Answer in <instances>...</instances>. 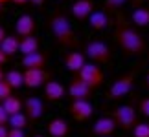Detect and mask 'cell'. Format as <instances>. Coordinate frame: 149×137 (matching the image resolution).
<instances>
[{
	"instance_id": "40",
	"label": "cell",
	"mask_w": 149,
	"mask_h": 137,
	"mask_svg": "<svg viewBox=\"0 0 149 137\" xmlns=\"http://www.w3.org/2000/svg\"><path fill=\"white\" fill-rule=\"evenodd\" d=\"M35 137H44V135H35Z\"/></svg>"
},
{
	"instance_id": "19",
	"label": "cell",
	"mask_w": 149,
	"mask_h": 137,
	"mask_svg": "<svg viewBox=\"0 0 149 137\" xmlns=\"http://www.w3.org/2000/svg\"><path fill=\"white\" fill-rule=\"evenodd\" d=\"M2 104H4V110L8 112L9 117L19 115V113L24 112V101H22L19 95H11L9 99H6V101L2 102Z\"/></svg>"
},
{
	"instance_id": "31",
	"label": "cell",
	"mask_w": 149,
	"mask_h": 137,
	"mask_svg": "<svg viewBox=\"0 0 149 137\" xmlns=\"http://www.w3.org/2000/svg\"><path fill=\"white\" fill-rule=\"evenodd\" d=\"M9 135V126H2L0 124V137H8Z\"/></svg>"
},
{
	"instance_id": "41",
	"label": "cell",
	"mask_w": 149,
	"mask_h": 137,
	"mask_svg": "<svg viewBox=\"0 0 149 137\" xmlns=\"http://www.w3.org/2000/svg\"><path fill=\"white\" fill-rule=\"evenodd\" d=\"M144 2H149V0H144Z\"/></svg>"
},
{
	"instance_id": "9",
	"label": "cell",
	"mask_w": 149,
	"mask_h": 137,
	"mask_svg": "<svg viewBox=\"0 0 149 137\" xmlns=\"http://www.w3.org/2000/svg\"><path fill=\"white\" fill-rule=\"evenodd\" d=\"M52 81V73L46 70H24V86L26 88H41Z\"/></svg>"
},
{
	"instance_id": "34",
	"label": "cell",
	"mask_w": 149,
	"mask_h": 137,
	"mask_svg": "<svg viewBox=\"0 0 149 137\" xmlns=\"http://www.w3.org/2000/svg\"><path fill=\"white\" fill-rule=\"evenodd\" d=\"M44 2L46 0H30V4H33V5H44Z\"/></svg>"
},
{
	"instance_id": "22",
	"label": "cell",
	"mask_w": 149,
	"mask_h": 137,
	"mask_svg": "<svg viewBox=\"0 0 149 137\" xmlns=\"http://www.w3.org/2000/svg\"><path fill=\"white\" fill-rule=\"evenodd\" d=\"M131 22H133L136 27H146V26H149V8H146V5L136 8L133 13H131Z\"/></svg>"
},
{
	"instance_id": "4",
	"label": "cell",
	"mask_w": 149,
	"mask_h": 137,
	"mask_svg": "<svg viewBox=\"0 0 149 137\" xmlns=\"http://www.w3.org/2000/svg\"><path fill=\"white\" fill-rule=\"evenodd\" d=\"M111 117L116 121L118 128H122L123 132H133V128L136 126L138 119H136V108L131 104H122L116 106L111 113Z\"/></svg>"
},
{
	"instance_id": "25",
	"label": "cell",
	"mask_w": 149,
	"mask_h": 137,
	"mask_svg": "<svg viewBox=\"0 0 149 137\" xmlns=\"http://www.w3.org/2000/svg\"><path fill=\"white\" fill-rule=\"evenodd\" d=\"M129 0H105V2H103V9H105L107 13H114V11H118Z\"/></svg>"
},
{
	"instance_id": "10",
	"label": "cell",
	"mask_w": 149,
	"mask_h": 137,
	"mask_svg": "<svg viewBox=\"0 0 149 137\" xmlns=\"http://www.w3.org/2000/svg\"><path fill=\"white\" fill-rule=\"evenodd\" d=\"M44 102L39 99V97H26L24 99V113L28 115L31 124L39 123L44 115Z\"/></svg>"
},
{
	"instance_id": "20",
	"label": "cell",
	"mask_w": 149,
	"mask_h": 137,
	"mask_svg": "<svg viewBox=\"0 0 149 137\" xmlns=\"http://www.w3.org/2000/svg\"><path fill=\"white\" fill-rule=\"evenodd\" d=\"M39 48H41V42L35 35L31 37H26V38H20V51L22 57H28V55H33V53H39Z\"/></svg>"
},
{
	"instance_id": "38",
	"label": "cell",
	"mask_w": 149,
	"mask_h": 137,
	"mask_svg": "<svg viewBox=\"0 0 149 137\" xmlns=\"http://www.w3.org/2000/svg\"><path fill=\"white\" fill-rule=\"evenodd\" d=\"M2 13H4V4L0 2V15H2Z\"/></svg>"
},
{
	"instance_id": "24",
	"label": "cell",
	"mask_w": 149,
	"mask_h": 137,
	"mask_svg": "<svg viewBox=\"0 0 149 137\" xmlns=\"http://www.w3.org/2000/svg\"><path fill=\"white\" fill-rule=\"evenodd\" d=\"M28 124H31V123H30V119H28V115L22 112V113H19V115L9 117V124H8V126L15 128V130H26Z\"/></svg>"
},
{
	"instance_id": "33",
	"label": "cell",
	"mask_w": 149,
	"mask_h": 137,
	"mask_svg": "<svg viewBox=\"0 0 149 137\" xmlns=\"http://www.w3.org/2000/svg\"><path fill=\"white\" fill-rule=\"evenodd\" d=\"M6 37H8V33H6V29L0 26V46H2V42L6 40Z\"/></svg>"
},
{
	"instance_id": "15",
	"label": "cell",
	"mask_w": 149,
	"mask_h": 137,
	"mask_svg": "<svg viewBox=\"0 0 149 137\" xmlns=\"http://www.w3.org/2000/svg\"><path fill=\"white\" fill-rule=\"evenodd\" d=\"M94 13V4L92 0H76L72 4V15L77 20H88L90 15Z\"/></svg>"
},
{
	"instance_id": "14",
	"label": "cell",
	"mask_w": 149,
	"mask_h": 137,
	"mask_svg": "<svg viewBox=\"0 0 149 137\" xmlns=\"http://www.w3.org/2000/svg\"><path fill=\"white\" fill-rule=\"evenodd\" d=\"M116 128H118V124L112 117H100L92 126V134L98 137H112Z\"/></svg>"
},
{
	"instance_id": "13",
	"label": "cell",
	"mask_w": 149,
	"mask_h": 137,
	"mask_svg": "<svg viewBox=\"0 0 149 137\" xmlns=\"http://www.w3.org/2000/svg\"><path fill=\"white\" fill-rule=\"evenodd\" d=\"M68 95V88H65L59 81H52L44 86V99L48 102H59Z\"/></svg>"
},
{
	"instance_id": "32",
	"label": "cell",
	"mask_w": 149,
	"mask_h": 137,
	"mask_svg": "<svg viewBox=\"0 0 149 137\" xmlns=\"http://www.w3.org/2000/svg\"><path fill=\"white\" fill-rule=\"evenodd\" d=\"M8 60H9V57L6 55L2 49H0V66H4V64H6V62H8Z\"/></svg>"
},
{
	"instance_id": "2",
	"label": "cell",
	"mask_w": 149,
	"mask_h": 137,
	"mask_svg": "<svg viewBox=\"0 0 149 137\" xmlns=\"http://www.w3.org/2000/svg\"><path fill=\"white\" fill-rule=\"evenodd\" d=\"M48 26H50V31H52V35H54L55 42L59 46H63V48H77L79 40H77L76 31H74L70 20H68V16L65 13L55 11V13L50 16Z\"/></svg>"
},
{
	"instance_id": "12",
	"label": "cell",
	"mask_w": 149,
	"mask_h": 137,
	"mask_svg": "<svg viewBox=\"0 0 149 137\" xmlns=\"http://www.w3.org/2000/svg\"><path fill=\"white\" fill-rule=\"evenodd\" d=\"M85 59H87L85 53H81V51H77V49H72V51H68L66 57H65V68L72 73V75H77V73L85 68V64H87Z\"/></svg>"
},
{
	"instance_id": "28",
	"label": "cell",
	"mask_w": 149,
	"mask_h": 137,
	"mask_svg": "<svg viewBox=\"0 0 149 137\" xmlns=\"http://www.w3.org/2000/svg\"><path fill=\"white\" fill-rule=\"evenodd\" d=\"M138 112H140L146 119H149V97H146V99H142V101L138 102Z\"/></svg>"
},
{
	"instance_id": "6",
	"label": "cell",
	"mask_w": 149,
	"mask_h": 137,
	"mask_svg": "<svg viewBox=\"0 0 149 137\" xmlns=\"http://www.w3.org/2000/svg\"><path fill=\"white\" fill-rule=\"evenodd\" d=\"M94 90L88 86L79 75H72L70 84H68V99L74 101H88L92 97Z\"/></svg>"
},
{
	"instance_id": "3",
	"label": "cell",
	"mask_w": 149,
	"mask_h": 137,
	"mask_svg": "<svg viewBox=\"0 0 149 137\" xmlns=\"http://www.w3.org/2000/svg\"><path fill=\"white\" fill-rule=\"evenodd\" d=\"M85 55L87 59H90V62L94 64H109L112 60V49L111 46L101 42V40H88L85 44Z\"/></svg>"
},
{
	"instance_id": "16",
	"label": "cell",
	"mask_w": 149,
	"mask_h": 137,
	"mask_svg": "<svg viewBox=\"0 0 149 137\" xmlns=\"http://www.w3.org/2000/svg\"><path fill=\"white\" fill-rule=\"evenodd\" d=\"M48 62V57L46 53L39 51V53H33V55H28V57H22V68L24 70H44Z\"/></svg>"
},
{
	"instance_id": "39",
	"label": "cell",
	"mask_w": 149,
	"mask_h": 137,
	"mask_svg": "<svg viewBox=\"0 0 149 137\" xmlns=\"http://www.w3.org/2000/svg\"><path fill=\"white\" fill-rule=\"evenodd\" d=\"M0 2H2V4H6V2H11V0H0Z\"/></svg>"
},
{
	"instance_id": "30",
	"label": "cell",
	"mask_w": 149,
	"mask_h": 137,
	"mask_svg": "<svg viewBox=\"0 0 149 137\" xmlns=\"http://www.w3.org/2000/svg\"><path fill=\"white\" fill-rule=\"evenodd\" d=\"M8 137H26L24 130H15V128H9V135Z\"/></svg>"
},
{
	"instance_id": "26",
	"label": "cell",
	"mask_w": 149,
	"mask_h": 137,
	"mask_svg": "<svg viewBox=\"0 0 149 137\" xmlns=\"http://www.w3.org/2000/svg\"><path fill=\"white\" fill-rule=\"evenodd\" d=\"M131 134L133 137H149V123H136Z\"/></svg>"
},
{
	"instance_id": "21",
	"label": "cell",
	"mask_w": 149,
	"mask_h": 137,
	"mask_svg": "<svg viewBox=\"0 0 149 137\" xmlns=\"http://www.w3.org/2000/svg\"><path fill=\"white\" fill-rule=\"evenodd\" d=\"M0 49H2L4 53L11 59L15 53H19V51H20V37L19 35H8V37H6V40L2 42V46H0Z\"/></svg>"
},
{
	"instance_id": "8",
	"label": "cell",
	"mask_w": 149,
	"mask_h": 137,
	"mask_svg": "<svg viewBox=\"0 0 149 137\" xmlns=\"http://www.w3.org/2000/svg\"><path fill=\"white\" fill-rule=\"evenodd\" d=\"M68 113L72 115L74 121L77 123H87L94 113V106L90 101H74L68 106Z\"/></svg>"
},
{
	"instance_id": "1",
	"label": "cell",
	"mask_w": 149,
	"mask_h": 137,
	"mask_svg": "<svg viewBox=\"0 0 149 137\" xmlns=\"http://www.w3.org/2000/svg\"><path fill=\"white\" fill-rule=\"evenodd\" d=\"M114 40H116L118 48L123 51L125 57H142L147 49L144 35L134 26H131L120 18L114 26Z\"/></svg>"
},
{
	"instance_id": "35",
	"label": "cell",
	"mask_w": 149,
	"mask_h": 137,
	"mask_svg": "<svg viewBox=\"0 0 149 137\" xmlns=\"http://www.w3.org/2000/svg\"><path fill=\"white\" fill-rule=\"evenodd\" d=\"M13 4H17V5H24V4H28L30 0H11Z\"/></svg>"
},
{
	"instance_id": "37",
	"label": "cell",
	"mask_w": 149,
	"mask_h": 137,
	"mask_svg": "<svg viewBox=\"0 0 149 137\" xmlns=\"http://www.w3.org/2000/svg\"><path fill=\"white\" fill-rule=\"evenodd\" d=\"M146 88L149 90V73H147V75H146Z\"/></svg>"
},
{
	"instance_id": "7",
	"label": "cell",
	"mask_w": 149,
	"mask_h": 137,
	"mask_svg": "<svg viewBox=\"0 0 149 137\" xmlns=\"http://www.w3.org/2000/svg\"><path fill=\"white\" fill-rule=\"evenodd\" d=\"M77 75L81 77L83 81L87 82L94 91L100 90V88L103 86V81H105V75H103L101 68H100L98 64H94V62H88V64H85V68L77 73Z\"/></svg>"
},
{
	"instance_id": "11",
	"label": "cell",
	"mask_w": 149,
	"mask_h": 137,
	"mask_svg": "<svg viewBox=\"0 0 149 137\" xmlns=\"http://www.w3.org/2000/svg\"><path fill=\"white\" fill-rule=\"evenodd\" d=\"M37 29V24H35V18L31 15H20L15 22V35H19L20 38H26V37H31Z\"/></svg>"
},
{
	"instance_id": "5",
	"label": "cell",
	"mask_w": 149,
	"mask_h": 137,
	"mask_svg": "<svg viewBox=\"0 0 149 137\" xmlns=\"http://www.w3.org/2000/svg\"><path fill=\"white\" fill-rule=\"evenodd\" d=\"M134 79H136V73L134 71H129V73H123V75L116 77V79H114V82L111 84V88H109L107 97L111 101H118V99H122V97L129 95L131 91H133Z\"/></svg>"
},
{
	"instance_id": "29",
	"label": "cell",
	"mask_w": 149,
	"mask_h": 137,
	"mask_svg": "<svg viewBox=\"0 0 149 137\" xmlns=\"http://www.w3.org/2000/svg\"><path fill=\"white\" fill-rule=\"evenodd\" d=\"M0 124H2V126H8L9 124V115H8V112L4 110L2 102H0Z\"/></svg>"
},
{
	"instance_id": "27",
	"label": "cell",
	"mask_w": 149,
	"mask_h": 137,
	"mask_svg": "<svg viewBox=\"0 0 149 137\" xmlns=\"http://www.w3.org/2000/svg\"><path fill=\"white\" fill-rule=\"evenodd\" d=\"M11 91H13V88H11V86H9V84L6 82V81L0 82V102H4L6 99H9V97L13 95Z\"/></svg>"
},
{
	"instance_id": "23",
	"label": "cell",
	"mask_w": 149,
	"mask_h": 137,
	"mask_svg": "<svg viewBox=\"0 0 149 137\" xmlns=\"http://www.w3.org/2000/svg\"><path fill=\"white\" fill-rule=\"evenodd\" d=\"M6 82L9 84L13 90H19L24 86V71H19V70H9L6 73Z\"/></svg>"
},
{
	"instance_id": "36",
	"label": "cell",
	"mask_w": 149,
	"mask_h": 137,
	"mask_svg": "<svg viewBox=\"0 0 149 137\" xmlns=\"http://www.w3.org/2000/svg\"><path fill=\"white\" fill-rule=\"evenodd\" d=\"M6 79V73H4V70H2V66H0V82H2Z\"/></svg>"
},
{
	"instance_id": "17",
	"label": "cell",
	"mask_w": 149,
	"mask_h": 137,
	"mask_svg": "<svg viewBox=\"0 0 149 137\" xmlns=\"http://www.w3.org/2000/svg\"><path fill=\"white\" fill-rule=\"evenodd\" d=\"M48 134L52 137H66L70 134V124L66 119L63 117H55L48 123Z\"/></svg>"
},
{
	"instance_id": "18",
	"label": "cell",
	"mask_w": 149,
	"mask_h": 137,
	"mask_svg": "<svg viewBox=\"0 0 149 137\" xmlns=\"http://www.w3.org/2000/svg\"><path fill=\"white\" fill-rule=\"evenodd\" d=\"M109 24H111V16H109V13H107L105 9L94 11V13L90 15V18H88V26L92 27L94 31H103V29H107Z\"/></svg>"
}]
</instances>
